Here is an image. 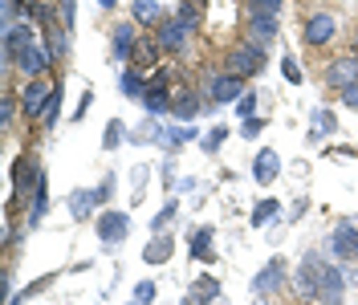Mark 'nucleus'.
Listing matches in <instances>:
<instances>
[{
  "label": "nucleus",
  "instance_id": "nucleus-11",
  "mask_svg": "<svg viewBox=\"0 0 358 305\" xmlns=\"http://www.w3.org/2000/svg\"><path fill=\"white\" fill-rule=\"evenodd\" d=\"M33 45H37V33H33V24L29 21L8 24V29H4V62L17 66V57H21L24 49H33Z\"/></svg>",
  "mask_w": 358,
  "mask_h": 305
},
{
  "label": "nucleus",
  "instance_id": "nucleus-29",
  "mask_svg": "<svg viewBox=\"0 0 358 305\" xmlns=\"http://www.w3.org/2000/svg\"><path fill=\"white\" fill-rule=\"evenodd\" d=\"M277 212H281V199H261V204L252 208V224H257V228H265Z\"/></svg>",
  "mask_w": 358,
  "mask_h": 305
},
{
  "label": "nucleus",
  "instance_id": "nucleus-23",
  "mask_svg": "<svg viewBox=\"0 0 358 305\" xmlns=\"http://www.w3.org/2000/svg\"><path fill=\"white\" fill-rule=\"evenodd\" d=\"M187 297H192L196 305H208V302H216V297H220V281H216L212 273H200V277L192 281V293H187Z\"/></svg>",
  "mask_w": 358,
  "mask_h": 305
},
{
  "label": "nucleus",
  "instance_id": "nucleus-28",
  "mask_svg": "<svg viewBox=\"0 0 358 305\" xmlns=\"http://www.w3.org/2000/svg\"><path fill=\"white\" fill-rule=\"evenodd\" d=\"M17 114H21V98H17V94H8V90H4V94H0V127H4V131H8V127H13V122H17Z\"/></svg>",
  "mask_w": 358,
  "mask_h": 305
},
{
  "label": "nucleus",
  "instance_id": "nucleus-7",
  "mask_svg": "<svg viewBox=\"0 0 358 305\" xmlns=\"http://www.w3.org/2000/svg\"><path fill=\"white\" fill-rule=\"evenodd\" d=\"M281 285H289V264H285V257H273V261L265 264V269H257L252 273V297H268V293H277Z\"/></svg>",
  "mask_w": 358,
  "mask_h": 305
},
{
  "label": "nucleus",
  "instance_id": "nucleus-10",
  "mask_svg": "<svg viewBox=\"0 0 358 305\" xmlns=\"http://www.w3.org/2000/svg\"><path fill=\"white\" fill-rule=\"evenodd\" d=\"M322 82H326L330 90H338V94H342L346 86H355L358 82V53H342V57H334L330 66L322 69Z\"/></svg>",
  "mask_w": 358,
  "mask_h": 305
},
{
  "label": "nucleus",
  "instance_id": "nucleus-34",
  "mask_svg": "<svg viewBox=\"0 0 358 305\" xmlns=\"http://www.w3.org/2000/svg\"><path fill=\"white\" fill-rule=\"evenodd\" d=\"M248 13H257V17H281V0H248Z\"/></svg>",
  "mask_w": 358,
  "mask_h": 305
},
{
  "label": "nucleus",
  "instance_id": "nucleus-43",
  "mask_svg": "<svg viewBox=\"0 0 358 305\" xmlns=\"http://www.w3.org/2000/svg\"><path fill=\"white\" fill-rule=\"evenodd\" d=\"M131 179H134V183H143V179H147V167H134ZM134 199H143V187H134Z\"/></svg>",
  "mask_w": 358,
  "mask_h": 305
},
{
  "label": "nucleus",
  "instance_id": "nucleus-31",
  "mask_svg": "<svg viewBox=\"0 0 358 305\" xmlns=\"http://www.w3.org/2000/svg\"><path fill=\"white\" fill-rule=\"evenodd\" d=\"M313 131L317 134H334L338 131V118H334V110H313Z\"/></svg>",
  "mask_w": 358,
  "mask_h": 305
},
{
  "label": "nucleus",
  "instance_id": "nucleus-17",
  "mask_svg": "<svg viewBox=\"0 0 358 305\" xmlns=\"http://www.w3.org/2000/svg\"><path fill=\"white\" fill-rule=\"evenodd\" d=\"M134 45H138L134 21H131V24H114V33H110V57H114V62H131Z\"/></svg>",
  "mask_w": 358,
  "mask_h": 305
},
{
  "label": "nucleus",
  "instance_id": "nucleus-22",
  "mask_svg": "<svg viewBox=\"0 0 358 305\" xmlns=\"http://www.w3.org/2000/svg\"><path fill=\"white\" fill-rule=\"evenodd\" d=\"M94 208H98L94 187H78V192L69 196V216L73 220H94Z\"/></svg>",
  "mask_w": 358,
  "mask_h": 305
},
{
  "label": "nucleus",
  "instance_id": "nucleus-20",
  "mask_svg": "<svg viewBox=\"0 0 358 305\" xmlns=\"http://www.w3.org/2000/svg\"><path fill=\"white\" fill-rule=\"evenodd\" d=\"M196 114H200V98H196V90L176 86V94H171V118H176V122H192Z\"/></svg>",
  "mask_w": 358,
  "mask_h": 305
},
{
  "label": "nucleus",
  "instance_id": "nucleus-16",
  "mask_svg": "<svg viewBox=\"0 0 358 305\" xmlns=\"http://www.w3.org/2000/svg\"><path fill=\"white\" fill-rule=\"evenodd\" d=\"M49 66H53V57H49V49H41V45L24 49L21 57H17V69L24 73V82H29V78H45V69Z\"/></svg>",
  "mask_w": 358,
  "mask_h": 305
},
{
  "label": "nucleus",
  "instance_id": "nucleus-18",
  "mask_svg": "<svg viewBox=\"0 0 358 305\" xmlns=\"http://www.w3.org/2000/svg\"><path fill=\"white\" fill-rule=\"evenodd\" d=\"M187 248H192V257L203 264H212L220 253H216V228H196L192 236H187Z\"/></svg>",
  "mask_w": 358,
  "mask_h": 305
},
{
  "label": "nucleus",
  "instance_id": "nucleus-33",
  "mask_svg": "<svg viewBox=\"0 0 358 305\" xmlns=\"http://www.w3.org/2000/svg\"><path fill=\"white\" fill-rule=\"evenodd\" d=\"M57 118H62V90H57V94H53V102L45 106L41 127H45V131H57Z\"/></svg>",
  "mask_w": 358,
  "mask_h": 305
},
{
  "label": "nucleus",
  "instance_id": "nucleus-46",
  "mask_svg": "<svg viewBox=\"0 0 358 305\" xmlns=\"http://www.w3.org/2000/svg\"><path fill=\"white\" fill-rule=\"evenodd\" d=\"M252 305H268V297H252Z\"/></svg>",
  "mask_w": 358,
  "mask_h": 305
},
{
  "label": "nucleus",
  "instance_id": "nucleus-41",
  "mask_svg": "<svg viewBox=\"0 0 358 305\" xmlns=\"http://www.w3.org/2000/svg\"><path fill=\"white\" fill-rule=\"evenodd\" d=\"M268 122L265 118H261V114H257V118H245V127H241V134H245V139H257V134L265 131Z\"/></svg>",
  "mask_w": 358,
  "mask_h": 305
},
{
  "label": "nucleus",
  "instance_id": "nucleus-6",
  "mask_svg": "<svg viewBox=\"0 0 358 305\" xmlns=\"http://www.w3.org/2000/svg\"><path fill=\"white\" fill-rule=\"evenodd\" d=\"M322 269H326V261H322L317 253H306V261H301L297 277H293V293H297L301 302H317V289H322Z\"/></svg>",
  "mask_w": 358,
  "mask_h": 305
},
{
  "label": "nucleus",
  "instance_id": "nucleus-24",
  "mask_svg": "<svg viewBox=\"0 0 358 305\" xmlns=\"http://www.w3.org/2000/svg\"><path fill=\"white\" fill-rule=\"evenodd\" d=\"M131 21L134 24H159L163 21V4L159 0H131Z\"/></svg>",
  "mask_w": 358,
  "mask_h": 305
},
{
  "label": "nucleus",
  "instance_id": "nucleus-1",
  "mask_svg": "<svg viewBox=\"0 0 358 305\" xmlns=\"http://www.w3.org/2000/svg\"><path fill=\"white\" fill-rule=\"evenodd\" d=\"M350 285H358V273L355 264H326L322 269V289H317V302L322 305H342L346 302V289Z\"/></svg>",
  "mask_w": 358,
  "mask_h": 305
},
{
  "label": "nucleus",
  "instance_id": "nucleus-3",
  "mask_svg": "<svg viewBox=\"0 0 358 305\" xmlns=\"http://www.w3.org/2000/svg\"><path fill=\"white\" fill-rule=\"evenodd\" d=\"M265 45H252V41H241L232 45V53H228V73H236V78H257L261 69H265Z\"/></svg>",
  "mask_w": 358,
  "mask_h": 305
},
{
  "label": "nucleus",
  "instance_id": "nucleus-15",
  "mask_svg": "<svg viewBox=\"0 0 358 305\" xmlns=\"http://www.w3.org/2000/svg\"><path fill=\"white\" fill-rule=\"evenodd\" d=\"M277 175H281V151L261 147V151H257V159H252V179H257L261 187H268Z\"/></svg>",
  "mask_w": 358,
  "mask_h": 305
},
{
  "label": "nucleus",
  "instance_id": "nucleus-2",
  "mask_svg": "<svg viewBox=\"0 0 358 305\" xmlns=\"http://www.w3.org/2000/svg\"><path fill=\"white\" fill-rule=\"evenodd\" d=\"M53 94H57V82H53V78H29V82L21 86V94H17V98H21V114L29 118V122L41 118L45 106L53 102Z\"/></svg>",
  "mask_w": 358,
  "mask_h": 305
},
{
  "label": "nucleus",
  "instance_id": "nucleus-13",
  "mask_svg": "<svg viewBox=\"0 0 358 305\" xmlns=\"http://www.w3.org/2000/svg\"><path fill=\"white\" fill-rule=\"evenodd\" d=\"M208 90H212V102H220V106H236L248 94L245 78H236V73H216V78L208 82Z\"/></svg>",
  "mask_w": 358,
  "mask_h": 305
},
{
  "label": "nucleus",
  "instance_id": "nucleus-47",
  "mask_svg": "<svg viewBox=\"0 0 358 305\" xmlns=\"http://www.w3.org/2000/svg\"><path fill=\"white\" fill-rule=\"evenodd\" d=\"M179 305H196V302H192V297H183V302H179Z\"/></svg>",
  "mask_w": 358,
  "mask_h": 305
},
{
  "label": "nucleus",
  "instance_id": "nucleus-12",
  "mask_svg": "<svg viewBox=\"0 0 358 305\" xmlns=\"http://www.w3.org/2000/svg\"><path fill=\"white\" fill-rule=\"evenodd\" d=\"M171 94H176V90L167 86V73L159 69L155 78H151V86H147V98H143V110H147L151 118H163V114H171Z\"/></svg>",
  "mask_w": 358,
  "mask_h": 305
},
{
  "label": "nucleus",
  "instance_id": "nucleus-8",
  "mask_svg": "<svg viewBox=\"0 0 358 305\" xmlns=\"http://www.w3.org/2000/svg\"><path fill=\"white\" fill-rule=\"evenodd\" d=\"M94 228H98V240L106 248H114V244H127V236H131V216L118 212V208H106L102 216L94 220Z\"/></svg>",
  "mask_w": 358,
  "mask_h": 305
},
{
  "label": "nucleus",
  "instance_id": "nucleus-45",
  "mask_svg": "<svg viewBox=\"0 0 358 305\" xmlns=\"http://www.w3.org/2000/svg\"><path fill=\"white\" fill-rule=\"evenodd\" d=\"M98 4H102V8H114V4H118V0H98Z\"/></svg>",
  "mask_w": 358,
  "mask_h": 305
},
{
  "label": "nucleus",
  "instance_id": "nucleus-40",
  "mask_svg": "<svg viewBox=\"0 0 358 305\" xmlns=\"http://www.w3.org/2000/svg\"><path fill=\"white\" fill-rule=\"evenodd\" d=\"M236 110H241V114H245V118H257V90H248L245 98H241V102H236Z\"/></svg>",
  "mask_w": 358,
  "mask_h": 305
},
{
  "label": "nucleus",
  "instance_id": "nucleus-44",
  "mask_svg": "<svg viewBox=\"0 0 358 305\" xmlns=\"http://www.w3.org/2000/svg\"><path fill=\"white\" fill-rule=\"evenodd\" d=\"M90 102H94V90H86V98L78 102V118H82V114H86V110H90Z\"/></svg>",
  "mask_w": 358,
  "mask_h": 305
},
{
  "label": "nucleus",
  "instance_id": "nucleus-9",
  "mask_svg": "<svg viewBox=\"0 0 358 305\" xmlns=\"http://www.w3.org/2000/svg\"><path fill=\"white\" fill-rule=\"evenodd\" d=\"M330 253L338 264H358V224L355 220H342L330 236Z\"/></svg>",
  "mask_w": 358,
  "mask_h": 305
},
{
  "label": "nucleus",
  "instance_id": "nucleus-21",
  "mask_svg": "<svg viewBox=\"0 0 358 305\" xmlns=\"http://www.w3.org/2000/svg\"><path fill=\"white\" fill-rule=\"evenodd\" d=\"M147 78H143V69H134V66H127L122 69V78H118V90H122V98H134V102H143L147 98Z\"/></svg>",
  "mask_w": 358,
  "mask_h": 305
},
{
  "label": "nucleus",
  "instance_id": "nucleus-38",
  "mask_svg": "<svg viewBox=\"0 0 358 305\" xmlns=\"http://www.w3.org/2000/svg\"><path fill=\"white\" fill-rule=\"evenodd\" d=\"M114 183H118L114 175H102V183L94 187V196H98V204H110V196H114Z\"/></svg>",
  "mask_w": 358,
  "mask_h": 305
},
{
  "label": "nucleus",
  "instance_id": "nucleus-32",
  "mask_svg": "<svg viewBox=\"0 0 358 305\" xmlns=\"http://www.w3.org/2000/svg\"><path fill=\"white\" fill-rule=\"evenodd\" d=\"M224 143H228V127H224V122H220V127H212V131L203 134V151H208V155H216Z\"/></svg>",
  "mask_w": 358,
  "mask_h": 305
},
{
  "label": "nucleus",
  "instance_id": "nucleus-26",
  "mask_svg": "<svg viewBox=\"0 0 358 305\" xmlns=\"http://www.w3.org/2000/svg\"><path fill=\"white\" fill-rule=\"evenodd\" d=\"M167 257H171V236L167 232H159V236L147 240V248H143V261L147 264H167Z\"/></svg>",
  "mask_w": 358,
  "mask_h": 305
},
{
  "label": "nucleus",
  "instance_id": "nucleus-49",
  "mask_svg": "<svg viewBox=\"0 0 358 305\" xmlns=\"http://www.w3.org/2000/svg\"><path fill=\"white\" fill-rule=\"evenodd\" d=\"M342 305H346V302H342Z\"/></svg>",
  "mask_w": 358,
  "mask_h": 305
},
{
  "label": "nucleus",
  "instance_id": "nucleus-30",
  "mask_svg": "<svg viewBox=\"0 0 358 305\" xmlns=\"http://www.w3.org/2000/svg\"><path fill=\"white\" fill-rule=\"evenodd\" d=\"M176 216H179V204H176V199H167V204H163V212H159V216L151 220V236H159V232H167V224H171Z\"/></svg>",
  "mask_w": 358,
  "mask_h": 305
},
{
  "label": "nucleus",
  "instance_id": "nucleus-19",
  "mask_svg": "<svg viewBox=\"0 0 358 305\" xmlns=\"http://www.w3.org/2000/svg\"><path fill=\"white\" fill-rule=\"evenodd\" d=\"M245 29H248V41L252 45H273L277 41V17H257V13H248V21H245Z\"/></svg>",
  "mask_w": 358,
  "mask_h": 305
},
{
  "label": "nucleus",
  "instance_id": "nucleus-4",
  "mask_svg": "<svg viewBox=\"0 0 358 305\" xmlns=\"http://www.w3.org/2000/svg\"><path fill=\"white\" fill-rule=\"evenodd\" d=\"M41 163L33 159V155H21L17 159V167H13V196H8V208H17L24 196H33L37 192V183H41Z\"/></svg>",
  "mask_w": 358,
  "mask_h": 305
},
{
  "label": "nucleus",
  "instance_id": "nucleus-14",
  "mask_svg": "<svg viewBox=\"0 0 358 305\" xmlns=\"http://www.w3.org/2000/svg\"><path fill=\"white\" fill-rule=\"evenodd\" d=\"M301 37H306V45L322 49V45H330V41L338 37V21L330 17V13H313V17H306V29H301Z\"/></svg>",
  "mask_w": 358,
  "mask_h": 305
},
{
  "label": "nucleus",
  "instance_id": "nucleus-50",
  "mask_svg": "<svg viewBox=\"0 0 358 305\" xmlns=\"http://www.w3.org/2000/svg\"><path fill=\"white\" fill-rule=\"evenodd\" d=\"M131 305H134V302H131Z\"/></svg>",
  "mask_w": 358,
  "mask_h": 305
},
{
  "label": "nucleus",
  "instance_id": "nucleus-39",
  "mask_svg": "<svg viewBox=\"0 0 358 305\" xmlns=\"http://www.w3.org/2000/svg\"><path fill=\"white\" fill-rule=\"evenodd\" d=\"M176 17H179V21H187V24H192V29H196V24H200V13H196V8H192V0H179Z\"/></svg>",
  "mask_w": 358,
  "mask_h": 305
},
{
  "label": "nucleus",
  "instance_id": "nucleus-27",
  "mask_svg": "<svg viewBox=\"0 0 358 305\" xmlns=\"http://www.w3.org/2000/svg\"><path fill=\"white\" fill-rule=\"evenodd\" d=\"M159 53H163L159 41H138V45H134V53H131V66L134 69H155L159 66Z\"/></svg>",
  "mask_w": 358,
  "mask_h": 305
},
{
  "label": "nucleus",
  "instance_id": "nucleus-37",
  "mask_svg": "<svg viewBox=\"0 0 358 305\" xmlns=\"http://www.w3.org/2000/svg\"><path fill=\"white\" fill-rule=\"evenodd\" d=\"M155 302V281H138L134 285V305H151Z\"/></svg>",
  "mask_w": 358,
  "mask_h": 305
},
{
  "label": "nucleus",
  "instance_id": "nucleus-42",
  "mask_svg": "<svg viewBox=\"0 0 358 305\" xmlns=\"http://www.w3.org/2000/svg\"><path fill=\"white\" fill-rule=\"evenodd\" d=\"M342 106L358 110V82H355V86H346V90H342Z\"/></svg>",
  "mask_w": 358,
  "mask_h": 305
},
{
  "label": "nucleus",
  "instance_id": "nucleus-48",
  "mask_svg": "<svg viewBox=\"0 0 358 305\" xmlns=\"http://www.w3.org/2000/svg\"><path fill=\"white\" fill-rule=\"evenodd\" d=\"M355 224H358V216H355Z\"/></svg>",
  "mask_w": 358,
  "mask_h": 305
},
{
  "label": "nucleus",
  "instance_id": "nucleus-25",
  "mask_svg": "<svg viewBox=\"0 0 358 305\" xmlns=\"http://www.w3.org/2000/svg\"><path fill=\"white\" fill-rule=\"evenodd\" d=\"M45 212H49V183H45V175H41V183H37V192H33V208H29V220H24V228L33 232L37 224L45 220Z\"/></svg>",
  "mask_w": 358,
  "mask_h": 305
},
{
  "label": "nucleus",
  "instance_id": "nucleus-36",
  "mask_svg": "<svg viewBox=\"0 0 358 305\" xmlns=\"http://www.w3.org/2000/svg\"><path fill=\"white\" fill-rule=\"evenodd\" d=\"M102 147H106V151L122 147V122H118V118H114L110 127H106V134H102Z\"/></svg>",
  "mask_w": 358,
  "mask_h": 305
},
{
  "label": "nucleus",
  "instance_id": "nucleus-5",
  "mask_svg": "<svg viewBox=\"0 0 358 305\" xmlns=\"http://www.w3.org/2000/svg\"><path fill=\"white\" fill-rule=\"evenodd\" d=\"M192 24L187 21H179V17H163V21L155 24V41L163 53H183L187 45H192Z\"/></svg>",
  "mask_w": 358,
  "mask_h": 305
},
{
  "label": "nucleus",
  "instance_id": "nucleus-35",
  "mask_svg": "<svg viewBox=\"0 0 358 305\" xmlns=\"http://www.w3.org/2000/svg\"><path fill=\"white\" fill-rule=\"evenodd\" d=\"M281 73H285V82H293V86H301V78H306L293 53H289V57H281Z\"/></svg>",
  "mask_w": 358,
  "mask_h": 305
}]
</instances>
